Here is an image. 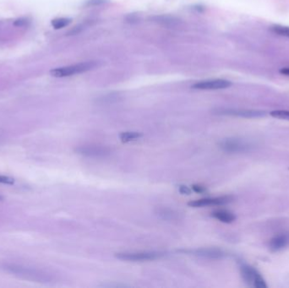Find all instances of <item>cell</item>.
Listing matches in <instances>:
<instances>
[{"mask_svg":"<svg viewBox=\"0 0 289 288\" xmlns=\"http://www.w3.org/2000/svg\"><path fill=\"white\" fill-rule=\"evenodd\" d=\"M2 267L7 272L33 282H47L51 280L50 276H48L47 273L32 267H25L16 264H4Z\"/></svg>","mask_w":289,"mask_h":288,"instance_id":"6da1fadb","label":"cell"},{"mask_svg":"<svg viewBox=\"0 0 289 288\" xmlns=\"http://www.w3.org/2000/svg\"><path fill=\"white\" fill-rule=\"evenodd\" d=\"M95 66H96V63L94 62L79 63L76 64H72V65L64 66V67L53 69L50 71V75L53 77H56V78L69 77V76H72V75L87 72L89 70L93 69Z\"/></svg>","mask_w":289,"mask_h":288,"instance_id":"7a4b0ae2","label":"cell"},{"mask_svg":"<svg viewBox=\"0 0 289 288\" xmlns=\"http://www.w3.org/2000/svg\"><path fill=\"white\" fill-rule=\"evenodd\" d=\"M166 254L160 251H140V252H123L115 254L117 259L124 261H149L161 259Z\"/></svg>","mask_w":289,"mask_h":288,"instance_id":"3957f363","label":"cell"},{"mask_svg":"<svg viewBox=\"0 0 289 288\" xmlns=\"http://www.w3.org/2000/svg\"><path fill=\"white\" fill-rule=\"evenodd\" d=\"M240 271L245 283L255 288H267V283L264 279L260 275L256 269L253 267L242 265L240 267Z\"/></svg>","mask_w":289,"mask_h":288,"instance_id":"277c9868","label":"cell"},{"mask_svg":"<svg viewBox=\"0 0 289 288\" xmlns=\"http://www.w3.org/2000/svg\"><path fill=\"white\" fill-rule=\"evenodd\" d=\"M76 152L84 157H92V158L106 157L109 156L111 153L110 150L108 148L103 145H97V144H86V145L79 146L76 148Z\"/></svg>","mask_w":289,"mask_h":288,"instance_id":"5b68a950","label":"cell"},{"mask_svg":"<svg viewBox=\"0 0 289 288\" xmlns=\"http://www.w3.org/2000/svg\"><path fill=\"white\" fill-rule=\"evenodd\" d=\"M214 114L227 116L242 117V118H261L266 115L263 111L258 110L234 109V108H217L213 110Z\"/></svg>","mask_w":289,"mask_h":288,"instance_id":"8992f818","label":"cell"},{"mask_svg":"<svg viewBox=\"0 0 289 288\" xmlns=\"http://www.w3.org/2000/svg\"><path fill=\"white\" fill-rule=\"evenodd\" d=\"M219 147L226 152L239 153L249 150L250 145L239 139H225L219 143Z\"/></svg>","mask_w":289,"mask_h":288,"instance_id":"52a82bcc","label":"cell"},{"mask_svg":"<svg viewBox=\"0 0 289 288\" xmlns=\"http://www.w3.org/2000/svg\"><path fill=\"white\" fill-rule=\"evenodd\" d=\"M232 82L223 79H215V80H206L195 83L192 85L193 89L201 90V91H211V90H222L230 87Z\"/></svg>","mask_w":289,"mask_h":288,"instance_id":"ba28073f","label":"cell"},{"mask_svg":"<svg viewBox=\"0 0 289 288\" xmlns=\"http://www.w3.org/2000/svg\"><path fill=\"white\" fill-rule=\"evenodd\" d=\"M179 252L201 257L204 259H210V260H218L225 256V254L223 250L216 247H204V248L190 249V250H180Z\"/></svg>","mask_w":289,"mask_h":288,"instance_id":"9c48e42d","label":"cell"},{"mask_svg":"<svg viewBox=\"0 0 289 288\" xmlns=\"http://www.w3.org/2000/svg\"><path fill=\"white\" fill-rule=\"evenodd\" d=\"M233 198L232 196H220V197L213 198H205L201 200H196V201H190L188 205L190 207L211 206H221V205H225L233 201Z\"/></svg>","mask_w":289,"mask_h":288,"instance_id":"30bf717a","label":"cell"},{"mask_svg":"<svg viewBox=\"0 0 289 288\" xmlns=\"http://www.w3.org/2000/svg\"><path fill=\"white\" fill-rule=\"evenodd\" d=\"M289 245V233H283V234L275 236L269 244V247L271 251H279Z\"/></svg>","mask_w":289,"mask_h":288,"instance_id":"8fae6325","label":"cell"},{"mask_svg":"<svg viewBox=\"0 0 289 288\" xmlns=\"http://www.w3.org/2000/svg\"><path fill=\"white\" fill-rule=\"evenodd\" d=\"M212 216L224 223H232L236 220L235 215L227 210H215L212 213Z\"/></svg>","mask_w":289,"mask_h":288,"instance_id":"7c38bea8","label":"cell"},{"mask_svg":"<svg viewBox=\"0 0 289 288\" xmlns=\"http://www.w3.org/2000/svg\"><path fill=\"white\" fill-rule=\"evenodd\" d=\"M143 135L139 132H123L120 135V140L122 142L128 143L130 141H137L139 139L142 138Z\"/></svg>","mask_w":289,"mask_h":288,"instance_id":"4fadbf2b","label":"cell"},{"mask_svg":"<svg viewBox=\"0 0 289 288\" xmlns=\"http://www.w3.org/2000/svg\"><path fill=\"white\" fill-rule=\"evenodd\" d=\"M270 31L275 34L279 35L282 37H286L289 38V27L285 25H272L270 28Z\"/></svg>","mask_w":289,"mask_h":288,"instance_id":"5bb4252c","label":"cell"},{"mask_svg":"<svg viewBox=\"0 0 289 288\" xmlns=\"http://www.w3.org/2000/svg\"><path fill=\"white\" fill-rule=\"evenodd\" d=\"M71 23V19L69 18H57L52 21V25L54 29H61L69 25Z\"/></svg>","mask_w":289,"mask_h":288,"instance_id":"9a60e30c","label":"cell"},{"mask_svg":"<svg viewBox=\"0 0 289 288\" xmlns=\"http://www.w3.org/2000/svg\"><path fill=\"white\" fill-rule=\"evenodd\" d=\"M270 116L275 119H282L289 121V111L287 110H275L270 113Z\"/></svg>","mask_w":289,"mask_h":288,"instance_id":"2e32d148","label":"cell"},{"mask_svg":"<svg viewBox=\"0 0 289 288\" xmlns=\"http://www.w3.org/2000/svg\"><path fill=\"white\" fill-rule=\"evenodd\" d=\"M158 215L165 220H173L177 217V213L173 212V210H167V209H162L157 211Z\"/></svg>","mask_w":289,"mask_h":288,"instance_id":"e0dca14e","label":"cell"},{"mask_svg":"<svg viewBox=\"0 0 289 288\" xmlns=\"http://www.w3.org/2000/svg\"><path fill=\"white\" fill-rule=\"evenodd\" d=\"M30 22L27 18H19L14 21V25L17 27H25L30 24Z\"/></svg>","mask_w":289,"mask_h":288,"instance_id":"ac0fdd59","label":"cell"},{"mask_svg":"<svg viewBox=\"0 0 289 288\" xmlns=\"http://www.w3.org/2000/svg\"><path fill=\"white\" fill-rule=\"evenodd\" d=\"M192 190L195 193H198V194H204L206 191V188L201 185H195L192 186Z\"/></svg>","mask_w":289,"mask_h":288,"instance_id":"d6986e66","label":"cell"},{"mask_svg":"<svg viewBox=\"0 0 289 288\" xmlns=\"http://www.w3.org/2000/svg\"><path fill=\"white\" fill-rule=\"evenodd\" d=\"M14 179L10 177L6 176L0 175V184H4V185H13L14 184Z\"/></svg>","mask_w":289,"mask_h":288,"instance_id":"ffe728a7","label":"cell"},{"mask_svg":"<svg viewBox=\"0 0 289 288\" xmlns=\"http://www.w3.org/2000/svg\"><path fill=\"white\" fill-rule=\"evenodd\" d=\"M179 190L180 194H189L191 193V189L186 185H180L179 187Z\"/></svg>","mask_w":289,"mask_h":288,"instance_id":"44dd1931","label":"cell"},{"mask_svg":"<svg viewBox=\"0 0 289 288\" xmlns=\"http://www.w3.org/2000/svg\"><path fill=\"white\" fill-rule=\"evenodd\" d=\"M280 74L282 75H287L289 76V67H286V68H283L279 70Z\"/></svg>","mask_w":289,"mask_h":288,"instance_id":"7402d4cb","label":"cell"},{"mask_svg":"<svg viewBox=\"0 0 289 288\" xmlns=\"http://www.w3.org/2000/svg\"><path fill=\"white\" fill-rule=\"evenodd\" d=\"M0 201H3V197L0 195Z\"/></svg>","mask_w":289,"mask_h":288,"instance_id":"603a6c76","label":"cell"}]
</instances>
